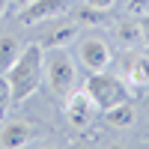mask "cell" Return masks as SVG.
<instances>
[{
    "label": "cell",
    "mask_w": 149,
    "mask_h": 149,
    "mask_svg": "<svg viewBox=\"0 0 149 149\" xmlns=\"http://www.w3.org/2000/svg\"><path fill=\"white\" fill-rule=\"evenodd\" d=\"M3 74H6V81H9V90H12V104H21L24 98H30L42 86V78H45L42 45L39 42H30L27 48H21L18 60Z\"/></svg>",
    "instance_id": "cell-1"
},
{
    "label": "cell",
    "mask_w": 149,
    "mask_h": 149,
    "mask_svg": "<svg viewBox=\"0 0 149 149\" xmlns=\"http://www.w3.org/2000/svg\"><path fill=\"white\" fill-rule=\"evenodd\" d=\"M84 90L90 93V98L95 102L98 110H107V107H113V104L131 98L128 86L122 84L116 74H107V72H90V81L84 84Z\"/></svg>",
    "instance_id": "cell-2"
},
{
    "label": "cell",
    "mask_w": 149,
    "mask_h": 149,
    "mask_svg": "<svg viewBox=\"0 0 149 149\" xmlns=\"http://www.w3.org/2000/svg\"><path fill=\"white\" fill-rule=\"evenodd\" d=\"M48 84L57 95H69L72 90H78V66L60 48H54V57L48 60Z\"/></svg>",
    "instance_id": "cell-3"
},
{
    "label": "cell",
    "mask_w": 149,
    "mask_h": 149,
    "mask_svg": "<svg viewBox=\"0 0 149 149\" xmlns=\"http://www.w3.org/2000/svg\"><path fill=\"white\" fill-rule=\"evenodd\" d=\"M78 60H81V66L86 72H104L110 66V60H113V54H110V48H107L104 39L86 36V39H81V45H78Z\"/></svg>",
    "instance_id": "cell-4"
},
{
    "label": "cell",
    "mask_w": 149,
    "mask_h": 149,
    "mask_svg": "<svg viewBox=\"0 0 149 149\" xmlns=\"http://www.w3.org/2000/svg\"><path fill=\"white\" fill-rule=\"evenodd\" d=\"M95 102L90 98V93L86 90H72L69 95H66V119H69V125H74V128H86L93 122V116H95Z\"/></svg>",
    "instance_id": "cell-5"
},
{
    "label": "cell",
    "mask_w": 149,
    "mask_h": 149,
    "mask_svg": "<svg viewBox=\"0 0 149 149\" xmlns=\"http://www.w3.org/2000/svg\"><path fill=\"white\" fill-rule=\"evenodd\" d=\"M63 12H69V0H33L30 6L21 9L18 21L24 24V27H33V24L57 18V15H63Z\"/></svg>",
    "instance_id": "cell-6"
},
{
    "label": "cell",
    "mask_w": 149,
    "mask_h": 149,
    "mask_svg": "<svg viewBox=\"0 0 149 149\" xmlns=\"http://www.w3.org/2000/svg\"><path fill=\"white\" fill-rule=\"evenodd\" d=\"M33 137H36V131L30 122H9V125L0 128V146H6V149H21Z\"/></svg>",
    "instance_id": "cell-7"
},
{
    "label": "cell",
    "mask_w": 149,
    "mask_h": 149,
    "mask_svg": "<svg viewBox=\"0 0 149 149\" xmlns=\"http://www.w3.org/2000/svg\"><path fill=\"white\" fill-rule=\"evenodd\" d=\"M125 81L131 86H149V54H131L125 60Z\"/></svg>",
    "instance_id": "cell-8"
},
{
    "label": "cell",
    "mask_w": 149,
    "mask_h": 149,
    "mask_svg": "<svg viewBox=\"0 0 149 149\" xmlns=\"http://www.w3.org/2000/svg\"><path fill=\"white\" fill-rule=\"evenodd\" d=\"M104 116H107V125H113V128H128V125H134V119H137V110H134L131 98H128V102H119V104H113V107H107Z\"/></svg>",
    "instance_id": "cell-9"
},
{
    "label": "cell",
    "mask_w": 149,
    "mask_h": 149,
    "mask_svg": "<svg viewBox=\"0 0 149 149\" xmlns=\"http://www.w3.org/2000/svg\"><path fill=\"white\" fill-rule=\"evenodd\" d=\"M74 36H78V24H69L66 21V24H60V27H54L39 45L42 48H63V45H69L74 39Z\"/></svg>",
    "instance_id": "cell-10"
},
{
    "label": "cell",
    "mask_w": 149,
    "mask_h": 149,
    "mask_svg": "<svg viewBox=\"0 0 149 149\" xmlns=\"http://www.w3.org/2000/svg\"><path fill=\"white\" fill-rule=\"evenodd\" d=\"M74 12V24H86V27H98V24H107V9H95V6H78Z\"/></svg>",
    "instance_id": "cell-11"
},
{
    "label": "cell",
    "mask_w": 149,
    "mask_h": 149,
    "mask_svg": "<svg viewBox=\"0 0 149 149\" xmlns=\"http://www.w3.org/2000/svg\"><path fill=\"white\" fill-rule=\"evenodd\" d=\"M18 54H21V45H18L15 36H0V72H6L15 63Z\"/></svg>",
    "instance_id": "cell-12"
},
{
    "label": "cell",
    "mask_w": 149,
    "mask_h": 149,
    "mask_svg": "<svg viewBox=\"0 0 149 149\" xmlns=\"http://www.w3.org/2000/svg\"><path fill=\"white\" fill-rule=\"evenodd\" d=\"M116 39H119V45H125V48H131L134 42H140L137 21H122V24H116Z\"/></svg>",
    "instance_id": "cell-13"
},
{
    "label": "cell",
    "mask_w": 149,
    "mask_h": 149,
    "mask_svg": "<svg viewBox=\"0 0 149 149\" xmlns=\"http://www.w3.org/2000/svg\"><path fill=\"white\" fill-rule=\"evenodd\" d=\"M9 107H12V90H9V81H6V74H0V122L6 119Z\"/></svg>",
    "instance_id": "cell-14"
},
{
    "label": "cell",
    "mask_w": 149,
    "mask_h": 149,
    "mask_svg": "<svg viewBox=\"0 0 149 149\" xmlns=\"http://www.w3.org/2000/svg\"><path fill=\"white\" fill-rule=\"evenodd\" d=\"M128 12L134 18H140L143 12H149V0H128Z\"/></svg>",
    "instance_id": "cell-15"
},
{
    "label": "cell",
    "mask_w": 149,
    "mask_h": 149,
    "mask_svg": "<svg viewBox=\"0 0 149 149\" xmlns=\"http://www.w3.org/2000/svg\"><path fill=\"white\" fill-rule=\"evenodd\" d=\"M137 27H140V39H146V42H149V12H143V15H140Z\"/></svg>",
    "instance_id": "cell-16"
},
{
    "label": "cell",
    "mask_w": 149,
    "mask_h": 149,
    "mask_svg": "<svg viewBox=\"0 0 149 149\" xmlns=\"http://www.w3.org/2000/svg\"><path fill=\"white\" fill-rule=\"evenodd\" d=\"M86 3H90V6H95V9H110V6L116 3V0H86Z\"/></svg>",
    "instance_id": "cell-17"
},
{
    "label": "cell",
    "mask_w": 149,
    "mask_h": 149,
    "mask_svg": "<svg viewBox=\"0 0 149 149\" xmlns=\"http://www.w3.org/2000/svg\"><path fill=\"white\" fill-rule=\"evenodd\" d=\"M12 3H15L18 9H24V6H30V3H33V0H12Z\"/></svg>",
    "instance_id": "cell-18"
},
{
    "label": "cell",
    "mask_w": 149,
    "mask_h": 149,
    "mask_svg": "<svg viewBox=\"0 0 149 149\" xmlns=\"http://www.w3.org/2000/svg\"><path fill=\"white\" fill-rule=\"evenodd\" d=\"M6 6H9V0H0V18H3V12H6Z\"/></svg>",
    "instance_id": "cell-19"
}]
</instances>
